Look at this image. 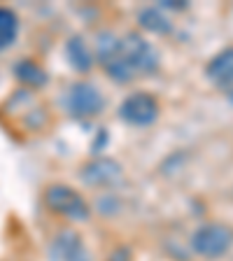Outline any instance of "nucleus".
Returning a JSON list of instances; mask_svg holds the SVG:
<instances>
[{
    "label": "nucleus",
    "instance_id": "8",
    "mask_svg": "<svg viewBox=\"0 0 233 261\" xmlns=\"http://www.w3.org/2000/svg\"><path fill=\"white\" fill-rule=\"evenodd\" d=\"M63 56L68 61V65L72 68V72L87 77L96 68V59H93V49L89 44V40L82 33H72L70 38L63 44Z\"/></svg>",
    "mask_w": 233,
    "mask_h": 261
},
{
    "label": "nucleus",
    "instance_id": "11",
    "mask_svg": "<svg viewBox=\"0 0 233 261\" xmlns=\"http://www.w3.org/2000/svg\"><path fill=\"white\" fill-rule=\"evenodd\" d=\"M136 21H138V31L149 33V35H159V38H166V35H170L175 31L173 19L159 5L140 7L136 14Z\"/></svg>",
    "mask_w": 233,
    "mask_h": 261
},
{
    "label": "nucleus",
    "instance_id": "9",
    "mask_svg": "<svg viewBox=\"0 0 233 261\" xmlns=\"http://www.w3.org/2000/svg\"><path fill=\"white\" fill-rule=\"evenodd\" d=\"M203 72L217 91H228L233 87V47L219 49L217 54L205 63Z\"/></svg>",
    "mask_w": 233,
    "mask_h": 261
},
{
    "label": "nucleus",
    "instance_id": "6",
    "mask_svg": "<svg viewBox=\"0 0 233 261\" xmlns=\"http://www.w3.org/2000/svg\"><path fill=\"white\" fill-rule=\"evenodd\" d=\"M161 100L152 91H131L117 108L119 121L131 128H149L161 119Z\"/></svg>",
    "mask_w": 233,
    "mask_h": 261
},
{
    "label": "nucleus",
    "instance_id": "19",
    "mask_svg": "<svg viewBox=\"0 0 233 261\" xmlns=\"http://www.w3.org/2000/svg\"><path fill=\"white\" fill-rule=\"evenodd\" d=\"M224 98H226L228 103H231V105H233V87H231V89H228V91H224Z\"/></svg>",
    "mask_w": 233,
    "mask_h": 261
},
{
    "label": "nucleus",
    "instance_id": "2",
    "mask_svg": "<svg viewBox=\"0 0 233 261\" xmlns=\"http://www.w3.org/2000/svg\"><path fill=\"white\" fill-rule=\"evenodd\" d=\"M61 105H63L65 114L75 121H91L96 117L105 112L108 108V98L100 91L96 82L87 80V77H80V80L70 82L63 91L61 98Z\"/></svg>",
    "mask_w": 233,
    "mask_h": 261
},
{
    "label": "nucleus",
    "instance_id": "10",
    "mask_svg": "<svg viewBox=\"0 0 233 261\" xmlns=\"http://www.w3.org/2000/svg\"><path fill=\"white\" fill-rule=\"evenodd\" d=\"M12 72H14L16 82H19L23 89H28V91H40V89H44L49 84V80H51L47 68H44L38 59H31V56L16 61V63L12 65Z\"/></svg>",
    "mask_w": 233,
    "mask_h": 261
},
{
    "label": "nucleus",
    "instance_id": "15",
    "mask_svg": "<svg viewBox=\"0 0 233 261\" xmlns=\"http://www.w3.org/2000/svg\"><path fill=\"white\" fill-rule=\"evenodd\" d=\"M121 198L114 191H103V194L98 196V201H96V210L103 215V217H117L121 212Z\"/></svg>",
    "mask_w": 233,
    "mask_h": 261
},
{
    "label": "nucleus",
    "instance_id": "4",
    "mask_svg": "<svg viewBox=\"0 0 233 261\" xmlns=\"http://www.w3.org/2000/svg\"><path fill=\"white\" fill-rule=\"evenodd\" d=\"M189 250L205 261L224 259L233 250V228L224 222H203L191 231Z\"/></svg>",
    "mask_w": 233,
    "mask_h": 261
},
{
    "label": "nucleus",
    "instance_id": "5",
    "mask_svg": "<svg viewBox=\"0 0 233 261\" xmlns=\"http://www.w3.org/2000/svg\"><path fill=\"white\" fill-rule=\"evenodd\" d=\"M126 177L124 163L117 161L114 156H91L89 161H84L77 170V179L80 185H84L87 189L93 191H112L114 187H119Z\"/></svg>",
    "mask_w": 233,
    "mask_h": 261
},
{
    "label": "nucleus",
    "instance_id": "1",
    "mask_svg": "<svg viewBox=\"0 0 233 261\" xmlns=\"http://www.w3.org/2000/svg\"><path fill=\"white\" fill-rule=\"evenodd\" d=\"M42 205L49 215L65 219L70 224H84L91 219L93 207L80 189L63 182H51L42 191Z\"/></svg>",
    "mask_w": 233,
    "mask_h": 261
},
{
    "label": "nucleus",
    "instance_id": "18",
    "mask_svg": "<svg viewBox=\"0 0 233 261\" xmlns=\"http://www.w3.org/2000/svg\"><path fill=\"white\" fill-rule=\"evenodd\" d=\"M105 145H108V130H98V136H96V142L91 145V154L93 156H100L105 149Z\"/></svg>",
    "mask_w": 233,
    "mask_h": 261
},
{
    "label": "nucleus",
    "instance_id": "16",
    "mask_svg": "<svg viewBox=\"0 0 233 261\" xmlns=\"http://www.w3.org/2000/svg\"><path fill=\"white\" fill-rule=\"evenodd\" d=\"M105 261H133V250H131V245H117L112 252L108 254Z\"/></svg>",
    "mask_w": 233,
    "mask_h": 261
},
{
    "label": "nucleus",
    "instance_id": "3",
    "mask_svg": "<svg viewBox=\"0 0 233 261\" xmlns=\"http://www.w3.org/2000/svg\"><path fill=\"white\" fill-rule=\"evenodd\" d=\"M119 56L126 61L136 80L138 77H152L161 70L159 49L140 31H126L124 35H119Z\"/></svg>",
    "mask_w": 233,
    "mask_h": 261
},
{
    "label": "nucleus",
    "instance_id": "12",
    "mask_svg": "<svg viewBox=\"0 0 233 261\" xmlns=\"http://www.w3.org/2000/svg\"><path fill=\"white\" fill-rule=\"evenodd\" d=\"M19 28H21V21L16 12L10 7H0V49H7L16 42Z\"/></svg>",
    "mask_w": 233,
    "mask_h": 261
},
{
    "label": "nucleus",
    "instance_id": "17",
    "mask_svg": "<svg viewBox=\"0 0 233 261\" xmlns=\"http://www.w3.org/2000/svg\"><path fill=\"white\" fill-rule=\"evenodd\" d=\"M157 5L161 7L166 14H168V12H187L189 10V3H187V0H161Z\"/></svg>",
    "mask_w": 233,
    "mask_h": 261
},
{
    "label": "nucleus",
    "instance_id": "7",
    "mask_svg": "<svg viewBox=\"0 0 233 261\" xmlns=\"http://www.w3.org/2000/svg\"><path fill=\"white\" fill-rule=\"evenodd\" d=\"M51 254L56 261H93L84 236L75 226H63L51 238Z\"/></svg>",
    "mask_w": 233,
    "mask_h": 261
},
{
    "label": "nucleus",
    "instance_id": "14",
    "mask_svg": "<svg viewBox=\"0 0 233 261\" xmlns=\"http://www.w3.org/2000/svg\"><path fill=\"white\" fill-rule=\"evenodd\" d=\"M33 105H35V98H33V91H28V89H23V87H19L14 91V96H10V100L5 103V108H7V112H12V114H23L26 110H31Z\"/></svg>",
    "mask_w": 233,
    "mask_h": 261
},
{
    "label": "nucleus",
    "instance_id": "13",
    "mask_svg": "<svg viewBox=\"0 0 233 261\" xmlns=\"http://www.w3.org/2000/svg\"><path fill=\"white\" fill-rule=\"evenodd\" d=\"M21 117H23V128H26V130H33V133L42 130L44 126L49 124V112H47V108H42V105H38V103L33 105L31 110H26Z\"/></svg>",
    "mask_w": 233,
    "mask_h": 261
}]
</instances>
